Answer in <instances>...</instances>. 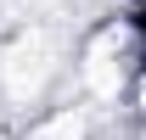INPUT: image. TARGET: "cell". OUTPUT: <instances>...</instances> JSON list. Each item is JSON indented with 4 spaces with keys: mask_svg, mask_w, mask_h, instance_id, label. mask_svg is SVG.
<instances>
[{
    "mask_svg": "<svg viewBox=\"0 0 146 140\" xmlns=\"http://www.w3.org/2000/svg\"><path fill=\"white\" fill-rule=\"evenodd\" d=\"M51 79H56V62H51V51H45L39 34L17 39V45L6 51V62H0V84H6L11 101H39V95L51 90Z\"/></svg>",
    "mask_w": 146,
    "mask_h": 140,
    "instance_id": "cell-2",
    "label": "cell"
},
{
    "mask_svg": "<svg viewBox=\"0 0 146 140\" xmlns=\"http://www.w3.org/2000/svg\"><path fill=\"white\" fill-rule=\"evenodd\" d=\"M141 67H146V11L141 17L101 22L84 39V51H79V79H84V90H90L96 101L129 95V84H135Z\"/></svg>",
    "mask_w": 146,
    "mask_h": 140,
    "instance_id": "cell-1",
    "label": "cell"
},
{
    "mask_svg": "<svg viewBox=\"0 0 146 140\" xmlns=\"http://www.w3.org/2000/svg\"><path fill=\"white\" fill-rule=\"evenodd\" d=\"M135 140H146V123H135Z\"/></svg>",
    "mask_w": 146,
    "mask_h": 140,
    "instance_id": "cell-4",
    "label": "cell"
},
{
    "mask_svg": "<svg viewBox=\"0 0 146 140\" xmlns=\"http://www.w3.org/2000/svg\"><path fill=\"white\" fill-rule=\"evenodd\" d=\"M141 11H146V0H141Z\"/></svg>",
    "mask_w": 146,
    "mask_h": 140,
    "instance_id": "cell-5",
    "label": "cell"
},
{
    "mask_svg": "<svg viewBox=\"0 0 146 140\" xmlns=\"http://www.w3.org/2000/svg\"><path fill=\"white\" fill-rule=\"evenodd\" d=\"M23 140H90V112L84 106H51L23 129Z\"/></svg>",
    "mask_w": 146,
    "mask_h": 140,
    "instance_id": "cell-3",
    "label": "cell"
}]
</instances>
